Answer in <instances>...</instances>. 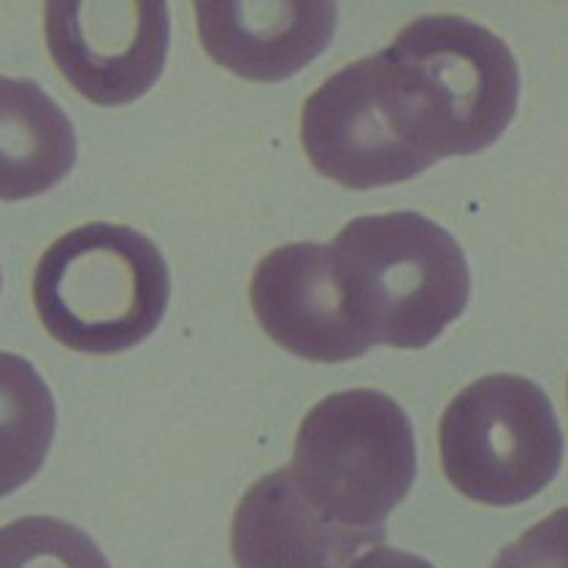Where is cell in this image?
Instances as JSON below:
<instances>
[{
  "label": "cell",
  "instance_id": "1",
  "mask_svg": "<svg viewBox=\"0 0 568 568\" xmlns=\"http://www.w3.org/2000/svg\"><path fill=\"white\" fill-rule=\"evenodd\" d=\"M372 58L395 133L430 160L487 150L517 114L515 54L466 17H419Z\"/></svg>",
  "mask_w": 568,
  "mask_h": 568
},
{
  "label": "cell",
  "instance_id": "2",
  "mask_svg": "<svg viewBox=\"0 0 568 568\" xmlns=\"http://www.w3.org/2000/svg\"><path fill=\"white\" fill-rule=\"evenodd\" d=\"M331 246L352 317L374 344L423 349L466 312V255L453 233L425 214L357 217Z\"/></svg>",
  "mask_w": 568,
  "mask_h": 568
},
{
  "label": "cell",
  "instance_id": "3",
  "mask_svg": "<svg viewBox=\"0 0 568 568\" xmlns=\"http://www.w3.org/2000/svg\"><path fill=\"white\" fill-rule=\"evenodd\" d=\"M171 301V271L144 233L90 222L41 255L33 304L41 325L82 355H120L150 338Z\"/></svg>",
  "mask_w": 568,
  "mask_h": 568
},
{
  "label": "cell",
  "instance_id": "4",
  "mask_svg": "<svg viewBox=\"0 0 568 568\" xmlns=\"http://www.w3.org/2000/svg\"><path fill=\"white\" fill-rule=\"evenodd\" d=\"M290 474L301 496L331 523L387 534V515L417 477L412 419L390 395L372 387L333 393L301 423Z\"/></svg>",
  "mask_w": 568,
  "mask_h": 568
},
{
  "label": "cell",
  "instance_id": "5",
  "mask_svg": "<svg viewBox=\"0 0 568 568\" xmlns=\"http://www.w3.org/2000/svg\"><path fill=\"white\" fill-rule=\"evenodd\" d=\"M438 449L460 496L485 506H517L558 477L564 430L536 382L493 374L455 395L438 425Z\"/></svg>",
  "mask_w": 568,
  "mask_h": 568
},
{
  "label": "cell",
  "instance_id": "6",
  "mask_svg": "<svg viewBox=\"0 0 568 568\" xmlns=\"http://www.w3.org/2000/svg\"><path fill=\"white\" fill-rule=\"evenodd\" d=\"M44 28L54 65L95 106L139 101L169 58V6L158 0H54L44 6Z\"/></svg>",
  "mask_w": 568,
  "mask_h": 568
},
{
  "label": "cell",
  "instance_id": "7",
  "mask_svg": "<svg viewBox=\"0 0 568 568\" xmlns=\"http://www.w3.org/2000/svg\"><path fill=\"white\" fill-rule=\"evenodd\" d=\"M301 141L314 169L349 190L409 182L436 163L395 133L376 92L374 58L344 65L306 98Z\"/></svg>",
  "mask_w": 568,
  "mask_h": 568
},
{
  "label": "cell",
  "instance_id": "8",
  "mask_svg": "<svg viewBox=\"0 0 568 568\" xmlns=\"http://www.w3.org/2000/svg\"><path fill=\"white\" fill-rule=\"evenodd\" d=\"M250 301L261 328L304 361L347 363L374 347L352 317L331 244L298 241L265 255Z\"/></svg>",
  "mask_w": 568,
  "mask_h": 568
},
{
  "label": "cell",
  "instance_id": "9",
  "mask_svg": "<svg viewBox=\"0 0 568 568\" xmlns=\"http://www.w3.org/2000/svg\"><path fill=\"white\" fill-rule=\"evenodd\" d=\"M197 36L214 63L250 82H282L325 52L338 6L320 0H197Z\"/></svg>",
  "mask_w": 568,
  "mask_h": 568
},
{
  "label": "cell",
  "instance_id": "10",
  "mask_svg": "<svg viewBox=\"0 0 568 568\" xmlns=\"http://www.w3.org/2000/svg\"><path fill=\"white\" fill-rule=\"evenodd\" d=\"M385 536L331 523L301 496L290 468H280L239 501L231 549L239 568H349Z\"/></svg>",
  "mask_w": 568,
  "mask_h": 568
},
{
  "label": "cell",
  "instance_id": "11",
  "mask_svg": "<svg viewBox=\"0 0 568 568\" xmlns=\"http://www.w3.org/2000/svg\"><path fill=\"white\" fill-rule=\"evenodd\" d=\"M77 133L33 79L0 77V201L44 195L71 174Z\"/></svg>",
  "mask_w": 568,
  "mask_h": 568
},
{
  "label": "cell",
  "instance_id": "12",
  "mask_svg": "<svg viewBox=\"0 0 568 568\" xmlns=\"http://www.w3.org/2000/svg\"><path fill=\"white\" fill-rule=\"evenodd\" d=\"M54 428L58 412L44 376L24 357L0 352V498L41 471Z\"/></svg>",
  "mask_w": 568,
  "mask_h": 568
},
{
  "label": "cell",
  "instance_id": "13",
  "mask_svg": "<svg viewBox=\"0 0 568 568\" xmlns=\"http://www.w3.org/2000/svg\"><path fill=\"white\" fill-rule=\"evenodd\" d=\"M0 568H111L103 549L58 517H22L0 528Z\"/></svg>",
  "mask_w": 568,
  "mask_h": 568
},
{
  "label": "cell",
  "instance_id": "14",
  "mask_svg": "<svg viewBox=\"0 0 568 568\" xmlns=\"http://www.w3.org/2000/svg\"><path fill=\"white\" fill-rule=\"evenodd\" d=\"M493 568H568V506L525 530Z\"/></svg>",
  "mask_w": 568,
  "mask_h": 568
},
{
  "label": "cell",
  "instance_id": "15",
  "mask_svg": "<svg viewBox=\"0 0 568 568\" xmlns=\"http://www.w3.org/2000/svg\"><path fill=\"white\" fill-rule=\"evenodd\" d=\"M349 568H434L425 558H417V555L404 552V549L393 547H374L368 549L366 555L355 560Z\"/></svg>",
  "mask_w": 568,
  "mask_h": 568
}]
</instances>
